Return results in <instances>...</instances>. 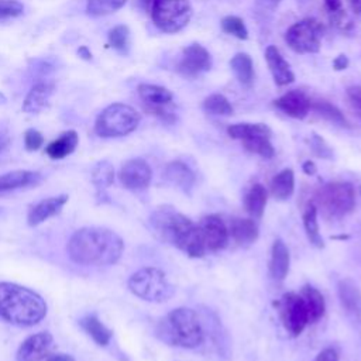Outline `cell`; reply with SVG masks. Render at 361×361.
<instances>
[{"mask_svg": "<svg viewBox=\"0 0 361 361\" xmlns=\"http://www.w3.org/2000/svg\"><path fill=\"white\" fill-rule=\"evenodd\" d=\"M212 68V56L200 44H190L182 51L176 71L183 78H197Z\"/></svg>", "mask_w": 361, "mask_h": 361, "instance_id": "obj_13", "label": "cell"}, {"mask_svg": "<svg viewBox=\"0 0 361 361\" xmlns=\"http://www.w3.org/2000/svg\"><path fill=\"white\" fill-rule=\"evenodd\" d=\"M78 54H79V55H83L82 58H85V59H92V54L87 51L86 47H82V48L78 51Z\"/></svg>", "mask_w": 361, "mask_h": 361, "instance_id": "obj_51", "label": "cell"}, {"mask_svg": "<svg viewBox=\"0 0 361 361\" xmlns=\"http://www.w3.org/2000/svg\"><path fill=\"white\" fill-rule=\"evenodd\" d=\"M295 189V175L290 168L282 169L271 180V193L278 200H285L292 196Z\"/></svg>", "mask_w": 361, "mask_h": 361, "instance_id": "obj_31", "label": "cell"}, {"mask_svg": "<svg viewBox=\"0 0 361 361\" xmlns=\"http://www.w3.org/2000/svg\"><path fill=\"white\" fill-rule=\"evenodd\" d=\"M54 93V85L49 82H38L27 93L23 102V111L25 113H39L48 104Z\"/></svg>", "mask_w": 361, "mask_h": 361, "instance_id": "obj_24", "label": "cell"}, {"mask_svg": "<svg viewBox=\"0 0 361 361\" xmlns=\"http://www.w3.org/2000/svg\"><path fill=\"white\" fill-rule=\"evenodd\" d=\"M80 327L92 337V340L100 345V347H106L110 340H111V330L107 329L100 320L97 316L94 314H89V316H85L83 319H80L79 322Z\"/></svg>", "mask_w": 361, "mask_h": 361, "instance_id": "obj_30", "label": "cell"}, {"mask_svg": "<svg viewBox=\"0 0 361 361\" xmlns=\"http://www.w3.org/2000/svg\"><path fill=\"white\" fill-rule=\"evenodd\" d=\"M350 8L355 13V14H361V0H347Z\"/></svg>", "mask_w": 361, "mask_h": 361, "instance_id": "obj_50", "label": "cell"}, {"mask_svg": "<svg viewBox=\"0 0 361 361\" xmlns=\"http://www.w3.org/2000/svg\"><path fill=\"white\" fill-rule=\"evenodd\" d=\"M78 142H79L78 133L75 130H68V131L62 133L58 138L51 141L47 145L45 152L52 159H62V158L71 155L76 149Z\"/></svg>", "mask_w": 361, "mask_h": 361, "instance_id": "obj_25", "label": "cell"}, {"mask_svg": "<svg viewBox=\"0 0 361 361\" xmlns=\"http://www.w3.org/2000/svg\"><path fill=\"white\" fill-rule=\"evenodd\" d=\"M221 30L226 34H230L238 39H247L248 38V30L244 24V21L237 16H226L221 23Z\"/></svg>", "mask_w": 361, "mask_h": 361, "instance_id": "obj_38", "label": "cell"}, {"mask_svg": "<svg viewBox=\"0 0 361 361\" xmlns=\"http://www.w3.org/2000/svg\"><path fill=\"white\" fill-rule=\"evenodd\" d=\"M140 113L124 103H113L102 110L94 123V133L102 138L124 137L140 124Z\"/></svg>", "mask_w": 361, "mask_h": 361, "instance_id": "obj_7", "label": "cell"}, {"mask_svg": "<svg viewBox=\"0 0 361 361\" xmlns=\"http://www.w3.org/2000/svg\"><path fill=\"white\" fill-rule=\"evenodd\" d=\"M265 61L274 78V82L278 86H286L295 80V73L292 72L289 63L286 62V59L282 56V54L275 45L267 47Z\"/></svg>", "mask_w": 361, "mask_h": 361, "instance_id": "obj_19", "label": "cell"}, {"mask_svg": "<svg viewBox=\"0 0 361 361\" xmlns=\"http://www.w3.org/2000/svg\"><path fill=\"white\" fill-rule=\"evenodd\" d=\"M157 336L169 345L196 348L204 340V331L195 310L176 307L171 310L157 326Z\"/></svg>", "mask_w": 361, "mask_h": 361, "instance_id": "obj_4", "label": "cell"}, {"mask_svg": "<svg viewBox=\"0 0 361 361\" xmlns=\"http://www.w3.org/2000/svg\"><path fill=\"white\" fill-rule=\"evenodd\" d=\"M114 180V168L109 161H100L92 169V182L100 190L110 186Z\"/></svg>", "mask_w": 361, "mask_h": 361, "instance_id": "obj_36", "label": "cell"}, {"mask_svg": "<svg viewBox=\"0 0 361 361\" xmlns=\"http://www.w3.org/2000/svg\"><path fill=\"white\" fill-rule=\"evenodd\" d=\"M360 195H361V186H360Z\"/></svg>", "mask_w": 361, "mask_h": 361, "instance_id": "obj_52", "label": "cell"}, {"mask_svg": "<svg viewBox=\"0 0 361 361\" xmlns=\"http://www.w3.org/2000/svg\"><path fill=\"white\" fill-rule=\"evenodd\" d=\"M300 296L303 299L306 312H307V319L309 323H314L317 322L326 310V303H324V298L323 295L312 285H305L302 288Z\"/></svg>", "mask_w": 361, "mask_h": 361, "instance_id": "obj_27", "label": "cell"}, {"mask_svg": "<svg viewBox=\"0 0 361 361\" xmlns=\"http://www.w3.org/2000/svg\"><path fill=\"white\" fill-rule=\"evenodd\" d=\"M109 44L111 48H114L116 51L121 52V54H127L128 52V47H130V30L127 25L120 24L113 27L109 31L107 35Z\"/></svg>", "mask_w": 361, "mask_h": 361, "instance_id": "obj_37", "label": "cell"}, {"mask_svg": "<svg viewBox=\"0 0 361 361\" xmlns=\"http://www.w3.org/2000/svg\"><path fill=\"white\" fill-rule=\"evenodd\" d=\"M203 110L213 116H230L233 114V106L226 96L213 93L203 100Z\"/></svg>", "mask_w": 361, "mask_h": 361, "instance_id": "obj_35", "label": "cell"}, {"mask_svg": "<svg viewBox=\"0 0 361 361\" xmlns=\"http://www.w3.org/2000/svg\"><path fill=\"white\" fill-rule=\"evenodd\" d=\"M24 13V4L18 0H0V20L20 17Z\"/></svg>", "mask_w": 361, "mask_h": 361, "instance_id": "obj_39", "label": "cell"}, {"mask_svg": "<svg viewBox=\"0 0 361 361\" xmlns=\"http://www.w3.org/2000/svg\"><path fill=\"white\" fill-rule=\"evenodd\" d=\"M45 361H75V358L71 354L65 353H56V354H49Z\"/></svg>", "mask_w": 361, "mask_h": 361, "instance_id": "obj_47", "label": "cell"}, {"mask_svg": "<svg viewBox=\"0 0 361 361\" xmlns=\"http://www.w3.org/2000/svg\"><path fill=\"white\" fill-rule=\"evenodd\" d=\"M228 233L238 245H250L258 238V226L254 219H233Z\"/></svg>", "mask_w": 361, "mask_h": 361, "instance_id": "obj_26", "label": "cell"}, {"mask_svg": "<svg viewBox=\"0 0 361 361\" xmlns=\"http://www.w3.org/2000/svg\"><path fill=\"white\" fill-rule=\"evenodd\" d=\"M268 193L261 183H255L250 188L244 197V207L252 219H261L267 206Z\"/></svg>", "mask_w": 361, "mask_h": 361, "instance_id": "obj_29", "label": "cell"}, {"mask_svg": "<svg viewBox=\"0 0 361 361\" xmlns=\"http://www.w3.org/2000/svg\"><path fill=\"white\" fill-rule=\"evenodd\" d=\"M149 226L161 241L179 248L192 258L203 257L206 248L199 226L173 207H158L149 216Z\"/></svg>", "mask_w": 361, "mask_h": 361, "instance_id": "obj_2", "label": "cell"}, {"mask_svg": "<svg viewBox=\"0 0 361 361\" xmlns=\"http://www.w3.org/2000/svg\"><path fill=\"white\" fill-rule=\"evenodd\" d=\"M275 305L278 307V313L285 330L293 337L299 336L309 323L302 296L293 292H288L282 295Z\"/></svg>", "mask_w": 361, "mask_h": 361, "instance_id": "obj_11", "label": "cell"}, {"mask_svg": "<svg viewBox=\"0 0 361 361\" xmlns=\"http://www.w3.org/2000/svg\"><path fill=\"white\" fill-rule=\"evenodd\" d=\"M314 361H338V355H337V351L334 350V348H324V350H322L317 355H316V358H314Z\"/></svg>", "mask_w": 361, "mask_h": 361, "instance_id": "obj_44", "label": "cell"}, {"mask_svg": "<svg viewBox=\"0 0 361 361\" xmlns=\"http://www.w3.org/2000/svg\"><path fill=\"white\" fill-rule=\"evenodd\" d=\"M8 144H10V138L7 137V134L6 133H0V154L7 149Z\"/></svg>", "mask_w": 361, "mask_h": 361, "instance_id": "obj_49", "label": "cell"}, {"mask_svg": "<svg viewBox=\"0 0 361 361\" xmlns=\"http://www.w3.org/2000/svg\"><path fill=\"white\" fill-rule=\"evenodd\" d=\"M41 175L32 171L17 169L0 175V195L11 190H17L27 186H34L41 182Z\"/></svg>", "mask_w": 361, "mask_h": 361, "instance_id": "obj_21", "label": "cell"}, {"mask_svg": "<svg viewBox=\"0 0 361 361\" xmlns=\"http://www.w3.org/2000/svg\"><path fill=\"white\" fill-rule=\"evenodd\" d=\"M274 106L286 116L302 120L309 114L312 102L302 90H289L274 100Z\"/></svg>", "mask_w": 361, "mask_h": 361, "instance_id": "obj_17", "label": "cell"}, {"mask_svg": "<svg viewBox=\"0 0 361 361\" xmlns=\"http://www.w3.org/2000/svg\"><path fill=\"white\" fill-rule=\"evenodd\" d=\"M127 286L133 295L152 303L166 302L175 293V288L165 272L155 267H145L134 272L128 278Z\"/></svg>", "mask_w": 361, "mask_h": 361, "instance_id": "obj_5", "label": "cell"}, {"mask_svg": "<svg viewBox=\"0 0 361 361\" xmlns=\"http://www.w3.org/2000/svg\"><path fill=\"white\" fill-rule=\"evenodd\" d=\"M312 109L324 120L338 126V127H350L348 120L345 118V116L341 113V110L338 107H336L334 104H331L330 102L326 100H317L314 103H312Z\"/></svg>", "mask_w": 361, "mask_h": 361, "instance_id": "obj_33", "label": "cell"}, {"mask_svg": "<svg viewBox=\"0 0 361 361\" xmlns=\"http://www.w3.org/2000/svg\"><path fill=\"white\" fill-rule=\"evenodd\" d=\"M199 230L202 234V240L204 248L209 251H220L228 243V228L217 214H207L199 223Z\"/></svg>", "mask_w": 361, "mask_h": 361, "instance_id": "obj_14", "label": "cell"}, {"mask_svg": "<svg viewBox=\"0 0 361 361\" xmlns=\"http://www.w3.org/2000/svg\"><path fill=\"white\" fill-rule=\"evenodd\" d=\"M165 178L183 192H190L195 186V172L182 161H172L165 166Z\"/></svg>", "mask_w": 361, "mask_h": 361, "instance_id": "obj_23", "label": "cell"}, {"mask_svg": "<svg viewBox=\"0 0 361 361\" xmlns=\"http://www.w3.org/2000/svg\"><path fill=\"white\" fill-rule=\"evenodd\" d=\"M354 204L355 193L350 182H330L316 193V207L326 219H341L354 209Z\"/></svg>", "mask_w": 361, "mask_h": 361, "instance_id": "obj_8", "label": "cell"}, {"mask_svg": "<svg viewBox=\"0 0 361 361\" xmlns=\"http://www.w3.org/2000/svg\"><path fill=\"white\" fill-rule=\"evenodd\" d=\"M290 255L286 244L276 238L271 248V259H269V275L275 281H283L289 272Z\"/></svg>", "mask_w": 361, "mask_h": 361, "instance_id": "obj_22", "label": "cell"}, {"mask_svg": "<svg viewBox=\"0 0 361 361\" xmlns=\"http://www.w3.org/2000/svg\"><path fill=\"white\" fill-rule=\"evenodd\" d=\"M345 94H347V99H348V103H350L353 111L361 120V86L355 85V86L347 87Z\"/></svg>", "mask_w": 361, "mask_h": 361, "instance_id": "obj_42", "label": "cell"}, {"mask_svg": "<svg viewBox=\"0 0 361 361\" xmlns=\"http://www.w3.org/2000/svg\"><path fill=\"white\" fill-rule=\"evenodd\" d=\"M68 202V195H58V196H51L47 199L39 200L37 204H34L27 214V223L30 226H38L48 220L49 217L56 216L62 207Z\"/></svg>", "mask_w": 361, "mask_h": 361, "instance_id": "obj_18", "label": "cell"}, {"mask_svg": "<svg viewBox=\"0 0 361 361\" xmlns=\"http://www.w3.org/2000/svg\"><path fill=\"white\" fill-rule=\"evenodd\" d=\"M66 250L69 258L78 265L106 267L120 259L124 251V241L110 228L89 226L72 234Z\"/></svg>", "mask_w": 361, "mask_h": 361, "instance_id": "obj_1", "label": "cell"}, {"mask_svg": "<svg viewBox=\"0 0 361 361\" xmlns=\"http://www.w3.org/2000/svg\"><path fill=\"white\" fill-rule=\"evenodd\" d=\"M141 3L149 11L154 25L162 32L180 31L192 17L189 0H141Z\"/></svg>", "mask_w": 361, "mask_h": 361, "instance_id": "obj_6", "label": "cell"}, {"mask_svg": "<svg viewBox=\"0 0 361 361\" xmlns=\"http://www.w3.org/2000/svg\"><path fill=\"white\" fill-rule=\"evenodd\" d=\"M44 144V135L34 128H28L24 133V145L27 151H37Z\"/></svg>", "mask_w": 361, "mask_h": 361, "instance_id": "obj_41", "label": "cell"}, {"mask_svg": "<svg viewBox=\"0 0 361 361\" xmlns=\"http://www.w3.org/2000/svg\"><path fill=\"white\" fill-rule=\"evenodd\" d=\"M281 0H255V4L262 11H274L279 6Z\"/></svg>", "mask_w": 361, "mask_h": 361, "instance_id": "obj_45", "label": "cell"}, {"mask_svg": "<svg viewBox=\"0 0 361 361\" xmlns=\"http://www.w3.org/2000/svg\"><path fill=\"white\" fill-rule=\"evenodd\" d=\"M127 0H86V13L93 17L109 16L120 10Z\"/></svg>", "mask_w": 361, "mask_h": 361, "instance_id": "obj_34", "label": "cell"}, {"mask_svg": "<svg viewBox=\"0 0 361 361\" xmlns=\"http://www.w3.org/2000/svg\"><path fill=\"white\" fill-rule=\"evenodd\" d=\"M302 169H303V172H305L306 175H314L316 171H317L314 162H312V161H305L303 165H302Z\"/></svg>", "mask_w": 361, "mask_h": 361, "instance_id": "obj_48", "label": "cell"}, {"mask_svg": "<svg viewBox=\"0 0 361 361\" xmlns=\"http://www.w3.org/2000/svg\"><path fill=\"white\" fill-rule=\"evenodd\" d=\"M337 292L341 307L354 319H361V289L358 285L353 279L344 278L338 282Z\"/></svg>", "mask_w": 361, "mask_h": 361, "instance_id": "obj_20", "label": "cell"}, {"mask_svg": "<svg viewBox=\"0 0 361 361\" xmlns=\"http://www.w3.org/2000/svg\"><path fill=\"white\" fill-rule=\"evenodd\" d=\"M138 96L144 103V107L151 114L159 117L164 121H173L175 114L169 109L172 103L173 94L164 86L151 85V83H141L138 86Z\"/></svg>", "mask_w": 361, "mask_h": 361, "instance_id": "obj_12", "label": "cell"}, {"mask_svg": "<svg viewBox=\"0 0 361 361\" xmlns=\"http://www.w3.org/2000/svg\"><path fill=\"white\" fill-rule=\"evenodd\" d=\"M54 337L49 331H38L28 336L17 350V361H42L52 348Z\"/></svg>", "mask_w": 361, "mask_h": 361, "instance_id": "obj_16", "label": "cell"}, {"mask_svg": "<svg viewBox=\"0 0 361 361\" xmlns=\"http://www.w3.org/2000/svg\"><path fill=\"white\" fill-rule=\"evenodd\" d=\"M227 134L243 142V147L262 158H272L275 149L271 144L272 131L267 124L262 123H238L227 127Z\"/></svg>", "mask_w": 361, "mask_h": 361, "instance_id": "obj_9", "label": "cell"}, {"mask_svg": "<svg viewBox=\"0 0 361 361\" xmlns=\"http://www.w3.org/2000/svg\"><path fill=\"white\" fill-rule=\"evenodd\" d=\"M230 66L231 71L234 72V76L240 82L241 86L244 87H251L254 83V66H252V59L248 54L245 52H237L231 59H230Z\"/></svg>", "mask_w": 361, "mask_h": 361, "instance_id": "obj_28", "label": "cell"}, {"mask_svg": "<svg viewBox=\"0 0 361 361\" xmlns=\"http://www.w3.org/2000/svg\"><path fill=\"white\" fill-rule=\"evenodd\" d=\"M348 63H350L348 58H347L344 54H340L338 56L334 58V61H333V68H334L336 71H344V69L348 68Z\"/></svg>", "mask_w": 361, "mask_h": 361, "instance_id": "obj_46", "label": "cell"}, {"mask_svg": "<svg viewBox=\"0 0 361 361\" xmlns=\"http://www.w3.org/2000/svg\"><path fill=\"white\" fill-rule=\"evenodd\" d=\"M152 178L151 166L141 158H133L123 164L118 172V179L126 189L142 190L148 188Z\"/></svg>", "mask_w": 361, "mask_h": 361, "instance_id": "obj_15", "label": "cell"}, {"mask_svg": "<svg viewBox=\"0 0 361 361\" xmlns=\"http://www.w3.org/2000/svg\"><path fill=\"white\" fill-rule=\"evenodd\" d=\"M47 303L30 288L13 282H0V320L30 327L47 316Z\"/></svg>", "mask_w": 361, "mask_h": 361, "instance_id": "obj_3", "label": "cell"}, {"mask_svg": "<svg viewBox=\"0 0 361 361\" xmlns=\"http://www.w3.org/2000/svg\"><path fill=\"white\" fill-rule=\"evenodd\" d=\"M324 7L334 21H340L344 16L341 0H324Z\"/></svg>", "mask_w": 361, "mask_h": 361, "instance_id": "obj_43", "label": "cell"}, {"mask_svg": "<svg viewBox=\"0 0 361 361\" xmlns=\"http://www.w3.org/2000/svg\"><path fill=\"white\" fill-rule=\"evenodd\" d=\"M303 228L309 243L316 248H323L324 241L319 231V221H317V207L314 203H310L303 212Z\"/></svg>", "mask_w": 361, "mask_h": 361, "instance_id": "obj_32", "label": "cell"}, {"mask_svg": "<svg viewBox=\"0 0 361 361\" xmlns=\"http://www.w3.org/2000/svg\"><path fill=\"white\" fill-rule=\"evenodd\" d=\"M323 25L316 18H303L290 25L285 32L289 48L298 54H316L320 51Z\"/></svg>", "mask_w": 361, "mask_h": 361, "instance_id": "obj_10", "label": "cell"}, {"mask_svg": "<svg viewBox=\"0 0 361 361\" xmlns=\"http://www.w3.org/2000/svg\"><path fill=\"white\" fill-rule=\"evenodd\" d=\"M310 148L313 151V154L319 158L323 159H331L333 158V149L330 148V145L317 134H312L310 138Z\"/></svg>", "mask_w": 361, "mask_h": 361, "instance_id": "obj_40", "label": "cell"}]
</instances>
